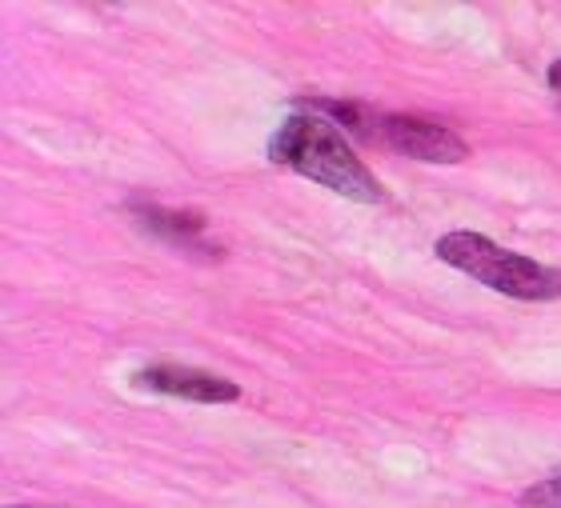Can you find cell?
<instances>
[{
    "instance_id": "3",
    "label": "cell",
    "mask_w": 561,
    "mask_h": 508,
    "mask_svg": "<svg viewBox=\"0 0 561 508\" xmlns=\"http://www.w3.org/2000/svg\"><path fill=\"white\" fill-rule=\"evenodd\" d=\"M377 137L386 140L389 149L425 164H461L469 157L466 140L457 137L454 128L421 120V116H377Z\"/></svg>"
},
{
    "instance_id": "7",
    "label": "cell",
    "mask_w": 561,
    "mask_h": 508,
    "mask_svg": "<svg viewBox=\"0 0 561 508\" xmlns=\"http://www.w3.org/2000/svg\"><path fill=\"white\" fill-rule=\"evenodd\" d=\"M517 508H561V469L546 476V481H538V485H529L517 497Z\"/></svg>"
},
{
    "instance_id": "5",
    "label": "cell",
    "mask_w": 561,
    "mask_h": 508,
    "mask_svg": "<svg viewBox=\"0 0 561 508\" xmlns=\"http://www.w3.org/2000/svg\"><path fill=\"white\" fill-rule=\"evenodd\" d=\"M133 212L140 217V224L149 232H157L161 241H169L173 249H185V253H205V256H217L221 249H213L205 241V220L197 212H169V208H157V205H133Z\"/></svg>"
},
{
    "instance_id": "6",
    "label": "cell",
    "mask_w": 561,
    "mask_h": 508,
    "mask_svg": "<svg viewBox=\"0 0 561 508\" xmlns=\"http://www.w3.org/2000/svg\"><path fill=\"white\" fill-rule=\"evenodd\" d=\"M301 108H309V113H321V116H337L341 125L350 128V132H362V137H377L374 128L377 125L374 116L365 113L362 104H350V101H325V96H305Z\"/></svg>"
},
{
    "instance_id": "9",
    "label": "cell",
    "mask_w": 561,
    "mask_h": 508,
    "mask_svg": "<svg viewBox=\"0 0 561 508\" xmlns=\"http://www.w3.org/2000/svg\"><path fill=\"white\" fill-rule=\"evenodd\" d=\"M9 508H21V505H9Z\"/></svg>"
},
{
    "instance_id": "4",
    "label": "cell",
    "mask_w": 561,
    "mask_h": 508,
    "mask_svg": "<svg viewBox=\"0 0 561 508\" xmlns=\"http://www.w3.org/2000/svg\"><path fill=\"white\" fill-rule=\"evenodd\" d=\"M137 384L140 389H152V393L197 401V405H229V401L241 396V389H237L233 381L213 377V372H201V369H181V365H152V369H140Z\"/></svg>"
},
{
    "instance_id": "2",
    "label": "cell",
    "mask_w": 561,
    "mask_h": 508,
    "mask_svg": "<svg viewBox=\"0 0 561 508\" xmlns=\"http://www.w3.org/2000/svg\"><path fill=\"white\" fill-rule=\"evenodd\" d=\"M433 253L442 256L445 265H454L457 273L473 277L485 289L514 297V301H561V268L529 261V256L514 253L493 244L481 232H445L442 241L433 244Z\"/></svg>"
},
{
    "instance_id": "1",
    "label": "cell",
    "mask_w": 561,
    "mask_h": 508,
    "mask_svg": "<svg viewBox=\"0 0 561 508\" xmlns=\"http://www.w3.org/2000/svg\"><path fill=\"white\" fill-rule=\"evenodd\" d=\"M270 161L280 169L309 176L313 185L329 188L357 205H377L386 200L377 176L362 164V157L350 149V140L341 137L337 125L321 113H293L270 140Z\"/></svg>"
},
{
    "instance_id": "8",
    "label": "cell",
    "mask_w": 561,
    "mask_h": 508,
    "mask_svg": "<svg viewBox=\"0 0 561 508\" xmlns=\"http://www.w3.org/2000/svg\"><path fill=\"white\" fill-rule=\"evenodd\" d=\"M550 89L561 96V60H553V65H550Z\"/></svg>"
}]
</instances>
